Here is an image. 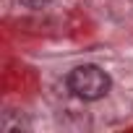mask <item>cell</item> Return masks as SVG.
Here are the masks:
<instances>
[{"instance_id": "cell-1", "label": "cell", "mask_w": 133, "mask_h": 133, "mask_svg": "<svg viewBox=\"0 0 133 133\" xmlns=\"http://www.w3.org/2000/svg\"><path fill=\"white\" fill-rule=\"evenodd\" d=\"M112 81H110V73L102 71L99 65H91V63H84V65H76V68L68 73V91L84 102H97L102 99L107 91H110Z\"/></svg>"}, {"instance_id": "cell-2", "label": "cell", "mask_w": 133, "mask_h": 133, "mask_svg": "<svg viewBox=\"0 0 133 133\" xmlns=\"http://www.w3.org/2000/svg\"><path fill=\"white\" fill-rule=\"evenodd\" d=\"M18 3L24 5V8H31V11H39V8H44L50 0H18Z\"/></svg>"}]
</instances>
